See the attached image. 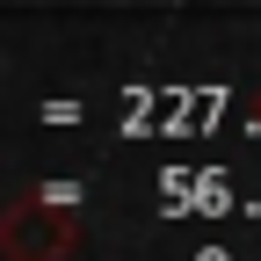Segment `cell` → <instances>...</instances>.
<instances>
[{"instance_id": "1", "label": "cell", "mask_w": 261, "mask_h": 261, "mask_svg": "<svg viewBox=\"0 0 261 261\" xmlns=\"http://www.w3.org/2000/svg\"><path fill=\"white\" fill-rule=\"evenodd\" d=\"M65 240H73L65 196H22V211L0 218V254L8 261H73V254H58Z\"/></svg>"}]
</instances>
